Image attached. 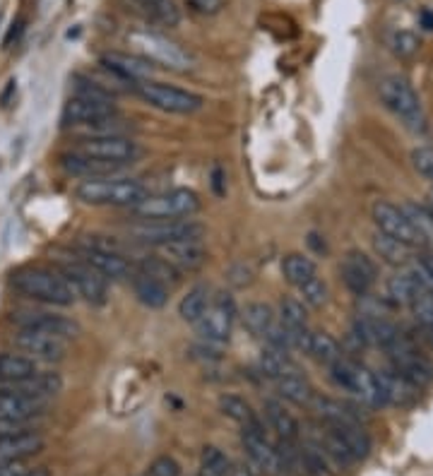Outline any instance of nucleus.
Here are the masks:
<instances>
[{
  "label": "nucleus",
  "mask_w": 433,
  "mask_h": 476,
  "mask_svg": "<svg viewBox=\"0 0 433 476\" xmlns=\"http://www.w3.org/2000/svg\"><path fill=\"white\" fill-rule=\"evenodd\" d=\"M10 286L24 299L48 303V306H72L75 303V291L68 284V279L58 270H48V267H22V270L12 272Z\"/></svg>",
  "instance_id": "f257e3e1"
},
{
  "label": "nucleus",
  "mask_w": 433,
  "mask_h": 476,
  "mask_svg": "<svg viewBox=\"0 0 433 476\" xmlns=\"http://www.w3.org/2000/svg\"><path fill=\"white\" fill-rule=\"evenodd\" d=\"M75 198L85 205L94 207H135L147 198V188L137 178L123 176H106V178H89L75 188Z\"/></svg>",
  "instance_id": "f03ea898"
},
{
  "label": "nucleus",
  "mask_w": 433,
  "mask_h": 476,
  "mask_svg": "<svg viewBox=\"0 0 433 476\" xmlns=\"http://www.w3.org/2000/svg\"><path fill=\"white\" fill-rule=\"evenodd\" d=\"M200 212V198L198 193L188 188H176V191L157 193L140 200L135 207H130V215L137 222H157V219H185Z\"/></svg>",
  "instance_id": "7ed1b4c3"
},
{
  "label": "nucleus",
  "mask_w": 433,
  "mask_h": 476,
  "mask_svg": "<svg viewBox=\"0 0 433 476\" xmlns=\"http://www.w3.org/2000/svg\"><path fill=\"white\" fill-rule=\"evenodd\" d=\"M128 39L135 46L137 56L147 58L152 65H159V68H167V70L174 72H188L195 68L192 53H188L181 44L171 41L164 34L137 29V32L130 34Z\"/></svg>",
  "instance_id": "20e7f679"
},
{
  "label": "nucleus",
  "mask_w": 433,
  "mask_h": 476,
  "mask_svg": "<svg viewBox=\"0 0 433 476\" xmlns=\"http://www.w3.org/2000/svg\"><path fill=\"white\" fill-rule=\"evenodd\" d=\"M130 241L143 246H167L176 241H202L205 226L195 219H157V222H137L128 226Z\"/></svg>",
  "instance_id": "39448f33"
},
{
  "label": "nucleus",
  "mask_w": 433,
  "mask_h": 476,
  "mask_svg": "<svg viewBox=\"0 0 433 476\" xmlns=\"http://www.w3.org/2000/svg\"><path fill=\"white\" fill-rule=\"evenodd\" d=\"M380 99L412 130V133H424L426 116L424 106L419 102L417 92L409 85L407 79L400 75H388L380 79Z\"/></svg>",
  "instance_id": "423d86ee"
},
{
  "label": "nucleus",
  "mask_w": 433,
  "mask_h": 476,
  "mask_svg": "<svg viewBox=\"0 0 433 476\" xmlns=\"http://www.w3.org/2000/svg\"><path fill=\"white\" fill-rule=\"evenodd\" d=\"M330 375H332L337 388H342L345 392H352L354 397H359L364 405L385 406L383 392H380L376 373L369 371L366 365L342 357L335 365H330Z\"/></svg>",
  "instance_id": "0eeeda50"
},
{
  "label": "nucleus",
  "mask_w": 433,
  "mask_h": 476,
  "mask_svg": "<svg viewBox=\"0 0 433 476\" xmlns=\"http://www.w3.org/2000/svg\"><path fill=\"white\" fill-rule=\"evenodd\" d=\"M135 92L154 109L167 113H178V116H191V113L200 111L202 103H205V99L200 94H195V92L174 87V85H167V82H152V79L140 82Z\"/></svg>",
  "instance_id": "6e6552de"
},
{
  "label": "nucleus",
  "mask_w": 433,
  "mask_h": 476,
  "mask_svg": "<svg viewBox=\"0 0 433 476\" xmlns=\"http://www.w3.org/2000/svg\"><path fill=\"white\" fill-rule=\"evenodd\" d=\"M236 313H239V310H236V303H233L232 294L219 291L216 296H212L208 310H205L200 320L195 323V330H198V334H200L205 341H209V344H225V341L232 340Z\"/></svg>",
  "instance_id": "1a4fd4ad"
},
{
  "label": "nucleus",
  "mask_w": 433,
  "mask_h": 476,
  "mask_svg": "<svg viewBox=\"0 0 433 476\" xmlns=\"http://www.w3.org/2000/svg\"><path fill=\"white\" fill-rule=\"evenodd\" d=\"M58 272L68 279L75 296H82L92 306H102L109 299V279H104L99 272H94L89 265L80 262L78 258L58 262Z\"/></svg>",
  "instance_id": "9d476101"
},
{
  "label": "nucleus",
  "mask_w": 433,
  "mask_h": 476,
  "mask_svg": "<svg viewBox=\"0 0 433 476\" xmlns=\"http://www.w3.org/2000/svg\"><path fill=\"white\" fill-rule=\"evenodd\" d=\"M385 351H388V357H390L393 371H397L402 378H407V381L412 382V385H417V388L431 385L433 364L417 349V347H414V344H412V341L400 337L390 349Z\"/></svg>",
  "instance_id": "9b49d317"
},
{
  "label": "nucleus",
  "mask_w": 433,
  "mask_h": 476,
  "mask_svg": "<svg viewBox=\"0 0 433 476\" xmlns=\"http://www.w3.org/2000/svg\"><path fill=\"white\" fill-rule=\"evenodd\" d=\"M80 154L87 157L104 159V161H113V164H133L143 152L137 147V143L128 135H111V137H82L78 144L72 147Z\"/></svg>",
  "instance_id": "f8f14e48"
},
{
  "label": "nucleus",
  "mask_w": 433,
  "mask_h": 476,
  "mask_svg": "<svg viewBox=\"0 0 433 476\" xmlns=\"http://www.w3.org/2000/svg\"><path fill=\"white\" fill-rule=\"evenodd\" d=\"M373 222H376L378 231L385 234V236L397 238L402 243H407L409 248H424V241L414 229V224L407 217V212L402 209V207L393 205V202H388V200H378L376 205H373Z\"/></svg>",
  "instance_id": "ddd939ff"
},
{
  "label": "nucleus",
  "mask_w": 433,
  "mask_h": 476,
  "mask_svg": "<svg viewBox=\"0 0 433 476\" xmlns=\"http://www.w3.org/2000/svg\"><path fill=\"white\" fill-rule=\"evenodd\" d=\"M241 443L249 455L250 464L263 472L265 476H280L284 474V462H282L280 447L267 438L263 426L257 429H241Z\"/></svg>",
  "instance_id": "4468645a"
},
{
  "label": "nucleus",
  "mask_w": 433,
  "mask_h": 476,
  "mask_svg": "<svg viewBox=\"0 0 433 476\" xmlns=\"http://www.w3.org/2000/svg\"><path fill=\"white\" fill-rule=\"evenodd\" d=\"M99 63L106 72H111L113 78L126 82L133 89L140 82H147L154 72V65L147 58L137 56V53H123V51H106L99 58Z\"/></svg>",
  "instance_id": "2eb2a0df"
},
{
  "label": "nucleus",
  "mask_w": 433,
  "mask_h": 476,
  "mask_svg": "<svg viewBox=\"0 0 433 476\" xmlns=\"http://www.w3.org/2000/svg\"><path fill=\"white\" fill-rule=\"evenodd\" d=\"M10 323L20 327V330H39V332L56 334V337H63V340H70V337L80 334V325L75 320L58 316V313H46V310H17L10 317Z\"/></svg>",
  "instance_id": "dca6fc26"
},
{
  "label": "nucleus",
  "mask_w": 433,
  "mask_h": 476,
  "mask_svg": "<svg viewBox=\"0 0 433 476\" xmlns=\"http://www.w3.org/2000/svg\"><path fill=\"white\" fill-rule=\"evenodd\" d=\"M339 275L342 282L352 291L354 296H366L371 291V286L376 284L378 267L376 262L371 260L369 255L361 250H349L339 262Z\"/></svg>",
  "instance_id": "f3484780"
},
{
  "label": "nucleus",
  "mask_w": 433,
  "mask_h": 476,
  "mask_svg": "<svg viewBox=\"0 0 433 476\" xmlns=\"http://www.w3.org/2000/svg\"><path fill=\"white\" fill-rule=\"evenodd\" d=\"M17 349H22L24 354H29L32 358L39 361H63L68 354V341L56 334L39 332V330H20L12 337Z\"/></svg>",
  "instance_id": "a211bd4d"
},
{
  "label": "nucleus",
  "mask_w": 433,
  "mask_h": 476,
  "mask_svg": "<svg viewBox=\"0 0 433 476\" xmlns=\"http://www.w3.org/2000/svg\"><path fill=\"white\" fill-rule=\"evenodd\" d=\"M352 337L359 344L378 347V349H390L402 334L395 323L383 316H359L354 320Z\"/></svg>",
  "instance_id": "6ab92c4d"
},
{
  "label": "nucleus",
  "mask_w": 433,
  "mask_h": 476,
  "mask_svg": "<svg viewBox=\"0 0 433 476\" xmlns=\"http://www.w3.org/2000/svg\"><path fill=\"white\" fill-rule=\"evenodd\" d=\"M113 116H118L116 103L72 96V99H68V103L63 106V116H61V120H63L65 127H82V126H92V123H99V120L113 119Z\"/></svg>",
  "instance_id": "aec40b11"
},
{
  "label": "nucleus",
  "mask_w": 433,
  "mask_h": 476,
  "mask_svg": "<svg viewBox=\"0 0 433 476\" xmlns=\"http://www.w3.org/2000/svg\"><path fill=\"white\" fill-rule=\"evenodd\" d=\"M157 255L161 260H167L176 272H198L208 262V250L202 246V241H176L167 246L157 248Z\"/></svg>",
  "instance_id": "412c9836"
},
{
  "label": "nucleus",
  "mask_w": 433,
  "mask_h": 476,
  "mask_svg": "<svg viewBox=\"0 0 433 476\" xmlns=\"http://www.w3.org/2000/svg\"><path fill=\"white\" fill-rule=\"evenodd\" d=\"M63 390V378L58 373H39L29 375V378H17V381H5L0 378V395H29V397H44L51 399Z\"/></svg>",
  "instance_id": "4be33fe9"
},
{
  "label": "nucleus",
  "mask_w": 433,
  "mask_h": 476,
  "mask_svg": "<svg viewBox=\"0 0 433 476\" xmlns=\"http://www.w3.org/2000/svg\"><path fill=\"white\" fill-rule=\"evenodd\" d=\"M61 167L65 168V174L75 176V178H106V176L118 174L123 164H113V161H104V159L87 157L80 152H65L61 157Z\"/></svg>",
  "instance_id": "5701e85b"
},
{
  "label": "nucleus",
  "mask_w": 433,
  "mask_h": 476,
  "mask_svg": "<svg viewBox=\"0 0 433 476\" xmlns=\"http://www.w3.org/2000/svg\"><path fill=\"white\" fill-rule=\"evenodd\" d=\"M75 258L85 262V265H89L92 270L99 272L104 279H128L130 272H133V265H130L128 258L104 253V250H94V248L78 246V255Z\"/></svg>",
  "instance_id": "b1692460"
},
{
  "label": "nucleus",
  "mask_w": 433,
  "mask_h": 476,
  "mask_svg": "<svg viewBox=\"0 0 433 476\" xmlns=\"http://www.w3.org/2000/svg\"><path fill=\"white\" fill-rule=\"evenodd\" d=\"M130 286H133V291H135V299L147 308H164L168 301V294H171V289H168L164 282H159L152 275H147L140 267H133L130 272Z\"/></svg>",
  "instance_id": "393cba45"
},
{
  "label": "nucleus",
  "mask_w": 433,
  "mask_h": 476,
  "mask_svg": "<svg viewBox=\"0 0 433 476\" xmlns=\"http://www.w3.org/2000/svg\"><path fill=\"white\" fill-rule=\"evenodd\" d=\"M332 433H335L342 443L347 445V450L352 453L356 462L366 460L371 453V438L366 429L361 426V421L349 419V421H337V423H325Z\"/></svg>",
  "instance_id": "a878e982"
},
{
  "label": "nucleus",
  "mask_w": 433,
  "mask_h": 476,
  "mask_svg": "<svg viewBox=\"0 0 433 476\" xmlns=\"http://www.w3.org/2000/svg\"><path fill=\"white\" fill-rule=\"evenodd\" d=\"M48 399L29 395H0V419H41Z\"/></svg>",
  "instance_id": "bb28decb"
},
{
  "label": "nucleus",
  "mask_w": 433,
  "mask_h": 476,
  "mask_svg": "<svg viewBox=\"0 0 433 476\" xmlns=\"http://www.w3.org/2000/svg\"><path fill=\"white\" fill-rule=\"evenodd\" d=\"M378 385H380V392H383L385 405H395V406H404L412 405L419 395L417 385H412L407 378H402L397 371H380L376 373Z\"/></svg>",
  "instance_id": "cd10ccee"
},
{
  "label": "nucleus",
  "mask_w": 433,
  "mask_h": 476,
  "mask_svg": "<svg viewBox=\"0 0 433 476\" xmlns=\"http://www.w3.org/2000/svg\"><path fill=\"white\" fill-rule=\"evenodd\" d=\"M46 447L41 433H24V436L0 438V464L3 462H24L32 455H39Z\"/></svg>",
  "instance_id": "c85d7f7f"
},
{
  "label": "nucleus",
  "mask_w": 433,
  "mask_h": 476,
  "mask_svg": "<svg viewBox=\"0 0 433 476\" xmlns=\"http://www.w3.org/2000/svg\"><path fill=\"white\" fill-rule=\"evenodd\" d=\"M263 412L267 423H270V429L277 433L280 440H284V443H297L298 436H301V426H298L297 416L289 412L287 406L277 402V399H265Z\"/></svg>",
  "instance_id": "c756f323"
},
{
  "label": "nucleus",
  "mask_w": 433,
  "mask_h": 476,
  "mask_svg": "<svg viewBox=\"0 0 433 476\" xmlns=\"http://www.w3.org/2000/svg\"><path fill=\"white\" fill-rule=\"evenodd\" d=\"M274 385H277V392H280L287 402L297 406H311L313 397H315V390H313L311 381L306 378L301 368L277 378Z\"/></svg>",
  "instance_id": "7c9ffc66"
},
{
  "label": "nucleus",
  "mask_w": 433,
  "mask_h": 476,
  "mask_svg": "<svg viewBox=\"0 0 433 476\" xmlns=\"http://www.w3.org/2000/svg\"><path fill=\"white\" fill-rule=\"evenodd\" d=\"M424 284H429V282H426L419 272H395L393 277L388 279V301L393 303V306H409L412 299H414V294H417Z\"/></svg>",
  "instance_id": "2f4dec72"
},
{
  "label": "nucleus",
  "mask_w": 433,
  "mask_h": 476,
  "mask_svg": "<svg viewBox=\"0 0 433 476\" xmlns=\"http://www.w3.org/2000/svg\"><path fill=\"white\" fill-rule=\"evenodd\" d=\"M140 12H143L150 22L159 24V27H168L174 29L181 22V10H178L176 0H133Z\"/></svg>",
  "instance_id": "473e14b6"
},
{
  "label": "nucleus",
  "mask_w": 433,
  "mask_h": 476,
  "mask_svg": "<svg viewBox=\"0 0 433 476\" xmlns=\"http://www.w3.org/2000/svg\"><path fill=\"white\" fill-rule=\"evenodd\" d=\"M219 412L225 414L226 419H232L233 423H239L241 429H257L263 426L257 414L253 412V406L239 395H222L219 397Z\"/></svg>",
  "instance_id": "72a5a7b5"
},
{
  "label": "nucleus",
  "mask_w": 433,
  "mask_h": 476,
  "mask_svg": "<svg viewBox=\"0 0 433 476\" xmlns=\"http://www.w3.org/2000/svg\"><path fill=\"white\" fill-rule=\"evenodd\" d=\"M241 320H243V325L250 334L265 340V334L270 332L274 323H277V316H274V310L267 303H249L241 313Z\"/></svg>",
  "instance_id": "f704fd0d"
},
{
  "label": "nucleus",
  "mask_w": 433,
  "mask_h": 476,
  "mask_svg": "<svg viewBox=\"0 0 433 476\" xmlns=\"http://www.w3.org/2000/svg\"><path fill=\"white\" fill-rule=\"evenodd\" d=\"M313 445H318L323 453L328 455L330 462L335 464V467H352L354 457L352 453L347 450V445L339 440V438L332 433V431L325 426V429H318L315 431V436H313Z\"/></svg>",
  "instance_id": "c9c22d12"
},
{
  "label": "nucleus",
  "mask_w": 433,
  "mask_h": 476,
  "mask_svg": "<svg viewBox=\"0 0 433 476\" xmlns=\"http://www.w3.org/2000/svg\"><path fill=\"white\" fill-rule=\"evenodd\" d=\"M373 248H376V253L380 255L388 265H393V267H404V265L412 260V255H414V248H409L407 243H402L397 238L385 236L380 231L373 236Z\"/></svg>",
  "instance_id": "e433bc0d"
},
{
  "label": "nucleus",
  "mask_w": 433,
  "mask_h": 476,
  "mask_svg": "<svg viewBox=\"0 0 433 476\" xmlns=\"http://www.w3.org/2000/svg\"><path fill=\"white\" fill-rule=\"evenodd\" d=\"M282 275L287 279L289 284L298 286L308 282L311 277L318 275V267H315V262L304 253H289L284 260H282Z\"/></svg>",
  "instance_id": "4c0bfd02"
},
{
  "label": "nucleus",
  "mask_w": 433,
  "mask_h": 476,
  "mask_svg": "<svg viewBox=\"0 0 433 476\" xmlns=\"http://www.w3.org/2000/svg\"><path fill=\"white\" fill-rule=\"evenodd\" d=\"M209 301H212V296H209V289L205 284H198L192 286L191 291L181 299V303H178V316L184 317L185 323H191V325H195L198 320H200V316L208 310Z\"/></svg>",
  "instance_id": "58836bf2"
},
{
  "label": "nucleus",
  "mask_w": 433,
  "mask_h": 476,
  "mask_svg": "<svg viewBox=\"0 0 433 476\" xmlns=\"http://www.w3.org/2000/svg\"><path fill=\"white\" fill-rule=\"evenodd\" d=\"M298 464H301V469H304L308 476H337L335 464L330 462L328 455L313 443H306L304 447L298 450Z\"/></svg>",
  "instance_id": "ea45409f"
},
{
  "label": "nucleus",
  "mask_w": 433,
  "mask_h": 476,
  "mask_svg": "<svg viewBox=\"0 0 433 476\" xmlns=\"http://www.w3.org/2000/svg\"><path fill=\"white\" fill-rule=\"evenodd\" d=\"M318 364L323 365H335L342 358V349H339V341L328 332H311V341H308V351Z\"/></svg>",
  "instance_id": "a19ab883"
},
{
  "label": "nucleus",
  "mask_w": 433,
  "mask_h": 476,
  "mask_svg": "<svg viewBox=\"0 0 433 476\" xmlns=\"http://www.w3.org/2000/svg\"><path fill=\"white\" fill-rule=\"evenodd\" d=\"M257 365H260V373H263L265 378H270V381H277L282 375L291 373V371H297L298 368V365L289 358V354H282V351L270 349V347L260 354Z\"/></svg>",
  "instance_id": "79ce46f5"
},
{
  "label": "nucleus",
  "mask_w": 433,
  "mask_h": 476,
  "mask_svg": "<svg viewBox=\"0 0 433 476\" xmlns=\"http://www.w3.org/2000/svg\"><path fill=\"white\" fill-rule=\"evenodd\" d=\"M39 373V365L29 357L20 354H0V378L5 381H17V378H29Z\"/></svg>",
  "instance_id": "37998d69"
},
{
  "label": "nucleus",
  "mask_w": 433,
  "mask_h": 476,
  "mask_svg": "<svg viewBox=\"0 0 433 476\" xmlns=\"http://www.w3.org/2000/svg\"><path fill=\"white\" fill-rule=\"evenodd\" d=\"M232 460L216 445H205L200 453V476H229Z\"/></svg>",
  "instance_id": "c03bdc74"
},
{
  "label": "nucleus",
  "mask_w": 433,
  "mask_h": 476,
  "mask_svg": "<svg viewBox=\"0 0 433 476\" xmlns=\"http://www.w3.org/2000/svg\"><path fill=\"white\" fill-rule=\"evenodd\" d=\"M402 209L407 212V217L414 224V229L424 241V248H433V212L426 209L421 205H414V202H404Z\"/></svg>",
  "instance_id": "a18cd8bd"
},
{
  "label": "nucleus",
  "mask_w": 433,
  "mask_h": 476,
  "mask_svg": "<svg viewBox=\"0 0 433 476\" xmlns=\"http://www.w3.org/2000/svg\"><path fill=\"white\" fill-rule=\"evenodd\" d=\"M135 267H140V270H144L147 275H152V277H157L159 282H164L168 289H174V286L181 282V272L174 270V267H171L167 260H161L159 255L140 258V262H137Z\"/></svg>",
  "instance_id": "49530a36"
},
{
  "label": "nucleus",
  "mask_w": 433,
  "mask_h": 476,
  "mask_svg": "<svg viewBox=\"0 0 433 476\" xmlns=\"http://www.w3.org/2000/svg\"><path fill=\"white\" fill-rule=\"evenodd\" d=\"M72 96H82V99H94V102H109L113 103V92L104 85H99L96 79L85 78V75H75L70 79Z\"/></svg>",
  "instance_id": "de8ad7c7"
},
{
  "label": "nucleus",
  "mask_w": 433,
  "mask_h": 476,
  "mask_svg": "<svg viewBox=\"0 0 433 476\" xmlns=\"http://www.w3.org/2000/svg\"><path fill=\"white\" fill-rule=\"evenodd\" d=\"M409 308L419 320V325L433 327V286H421L414 294V299H412V303H409Z\"/></svg>",
  "instance_id": "09e8293b"
},
{
  "label": "nucleus",
  "mask_w": 433,
  "mask_h": 476,
  "mask_svg": "<svg viewBox=\"0 0 433 476\" xmlns=\"http://www.w3.org/2000/svg\"><path fill=\"white\" fill-rule=\"evenodd\" d=\"M298 291H301V299H304L306 306H311V308H323L328 303V284L318 275L298 286Z\"/></svg>",
  "instance_id": "8fccbe9b"
},
{
  "label": "nucleus",
  "mask_w": 433,
  "mask_h": 476,
  "mask_svg": "<svg viewBox=\"0 0 433 476\" xmlns=\"http://www.w3.org/2000/svg\"><path fill=\"white\" fill-rule=\"evenodd\" d=\"M39 421L41 419H0V438L39 433Z\"/></svg>",
  "instance_id": "3c124183"
},
{
  "label": "nucleus",
  "mask_w": 433,
  "mask_h": 476,
  "mask_svg": "<svg viewBox=\"0 0 433 476\" xmlns=\"http://www.w3.org/2000/svg\"><path fill=\"white\" fill-rule=\"evenodd\" d=\"M412 167L433 183V147H417L412 152Z\"/></svg>",
  "instance_id": "603ef678"
},
{
  "label": "nucleus",
  "mask_w": 433,
  "mask_h": 476,
  "mask_svg": "<svg viewBox=\"0 0 433 476\" xmlns=\"http://www.w3.org/2000/svg\"><path fill=\"white\" fill-rule=\"evenodd\" d=\"M226 3H229V0H185V5L191 8V12L202 17L219 15V12L226 8Z\"/></svg>",
  "instance_id": "864d4df0"
},
{
  "label": "nucleus",
  "mask_w": 433,
  "mask_h": 476,
  "mask_svg": "<svg viewBox=\"0 0 433 476\" xmlns=\"http://www.w3.org/2000/svg\"><path fill=\"white\" fill-rule=\"evenodd\" d=\"M147 476H181V464H178L174 457H168V455H161L157 460L150 464V472Z\"/></svg>",
  "instance_id": "5fc2aeb1"
},
{
  "label": "nucleus",
  "mask_w": 433,
  "mask_h": 476,
  "mask_svg": "<svg viewBox=\"0 0 433 476\" xmlns=\"http://www.w3.org/2000/svg\"><path fill=\"white\" fill-rule=\"evenodd\" d=\"M417 48H419V41L414 34H409V32L395 34L393 51L397 53V56H402V58L414 56V53H417Z\"/></svg>",
  "instance_id": "6e6d98bb"
},
{
  "label": "nucleus",
  "mask_w": 433,
  "mask_h": 476,
  "mask_svg": "<svg viewBox=\"0 0 433 476\" xmlns=\"http://www.w3.org/2000/svg\"><path fill=\"white\" fill-rule=\"evenodd\" d=\"M32 472L27 460L24 462H3L0 464V476H27Z\"/></svg>",
  "instance_id": "4d7b16f0"
},
{
  "label": "nucleus",
  "mask_w": 433,
  "mask_h": 476,
  "mask_svg": "<svg viewBox=\"0 0 433 476\" xmlns=\"http://www.w3.org/2000/svg\"><path fill=\"white\" fill-rule=\"evenodd\" d=\"M417 272L433 284V253L426 250V253L417 255Z\"/></svg>",
  "instance_id": "13d9d810"
},
{
  "label": "nucleus",
  "mask_w": 433,
  "mask_h": 476,
  "mask_svg": "<svg viewBox=\"0 0 433 476\" xmlns=\"http://www.w3.org/2000/svg\"><path fill=\"white\" fill-rule=\"evenodd\" d=\"M22 29H24L22 20H17V22L10 24V32L5 34V41H3V44H5V48H10V46H12V41L20 39V34H22Z\"/></svg>",
  "instance_id": "bf43d9fd"
},
{
  "label": "nucleus",
  "mask_w": 433,
  "mask_h": 476,
  "mask_svg": "<svg viewBox=\"0 0 433 476\" xmlns=\"http://www.w3.org/2000/svg\"><path fill=\"white\" fill-rule=\"evenodd\" d=\"M421 20H424L426 29H433V15L429 12V10H424V12H421Z\"/></svg>",
  "instance_id": "052dcab7"
},
{
  "label": "nucleus",
  "mask_w": 433,
  "mask_h": 476,
  "mask_svg": "<svg viewBox=\"0 0 433 476\" xmlns=\"http://www.w3.org/2000/svg\"><path fill=\"white\" fill-rule=\"evenodd\" d=\"M27 476H48V472L46 469H32Z\"/></svg>",
  "instance_id": "680f3d73"
},
{
  "label": "nucleus",
  "mask_w": 433,
  "mask_h": 476,
  "mask_svg": "<svg viewBox=\"0 0 433 476\" xmlns=\"http://www.w3.org/2000/svg\"><path fill=\"white\" fill-rule=\"evenodd\" d=\"M429 205H431V212H433V188L429 191Z\"/></svg>",
  "instance_id": "e2e57ef3"
}]
</instances>
